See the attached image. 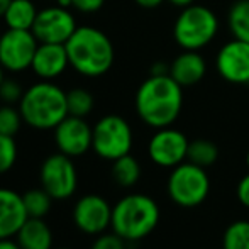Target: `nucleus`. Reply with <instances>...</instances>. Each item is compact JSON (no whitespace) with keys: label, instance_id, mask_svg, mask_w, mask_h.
<instances>
[{"label":"nucleus","instance_id":"f257e3e1","mask_svg":"<svg viewBox=\"0 0 249 249\" xmlns=\"http://www.w3.org/2000/svg\"><path fill=\"white\" fill-rule=\"evenodd\" d=\"M136 112L153 129L170 127L183 108V87L170 75H149L136 92Z\"/></svg>","mask_w":249,"mask_h":249},{"label":"nucleus","instance_id":"f03ea898","mask_svg":"<svg viewBox=\"0 0 249 249\" xmlns=\"http://www.w3.org/2000/svg\"><path fill=\"white\" fill-rule=\"evenodd\" d=\"M70 66L83 76L97 78L114 65V46L105 33L92 26L76 27L73 36L66 41Z\"/></svg>","mask_w":249,"mask_h":249},{"label":"nucleus","instance_id":"7ed1b4c3","mask_svg":"<svg viewBox=\"0 0 249 249\" xmlns=\"http://www.w3.org/2000/svg\"><path fill=\"white\" fill-rule=\"evenodd\" d=\"M160 207L146 194H127L112 207L110 229L127 243L148 237L160 224Z\"/></svg>","mask_w":249,"mask_h":249},{"label":"nucleus","instance_id":"20e7f679","mask_svg":"<svg viewBox=\"0 0 249 249\" xmlns=\"http://www.w3.org/2000/svg\"><path fill=\"white\" fill-rule=\"evenodd\" d=\"M19 110L24 122L37 131L54 129L70 115L66 93L48 80L34 83L24 92L19 102Z\"/></svg>","mask_w":249,"mask_h":249},{"label":"nucleus","instance_id":"39448f33","mask_svg":"<svg viewBox=\"0 0 249 249\" xmlns=\"http://www.w3.org/2000/svg\"><path fill=\"white\" fill-rule=\"evenodd\" d=\"M219 33V19L212 9L200 3L183 7L173 26L175 43L185 51H200Z\"/></svg>","mask_w":249,"mask_h":249},{"label":"nucleus","instance_id":"423d86ee","mask_svg":"<svg viewBox=\"0 0 249 249\" xmlns=\"http://www.w3.org/2000/svg\"><path fill=\"white\" fill-rule=\"evenodd\" d=\"M166 192L171 202L183 209L198 207L209 198L210 177L207 168L183 161L170 171L166 181Z\"/></svg>","mask_w":249,"mask_h":249},{"label":"nucleus","instance_id":"0eeeda50","mask_svg":"<svg viewBox=\"0 0 249 249\" xmlns=\"http://www.w3.org/2000/svg\"><path fill=\"white\" fill-rule=\"evenodd\" d=\"M92 149L105 161H115L131 153L134 134L129 122L121 115H105L92 127Z\"/></svg>","mask_w":249,"mask_h":249},{"label":"nucleus","instance_id":"6e6552de","mask_svg":"<svg viewBox=\"0 0 249 249\" xmlns=\"http://www.w3.org/2000/svg\"><path fill=\"white\" fill-rule=\"evenodd\" d=\"M41 187L51 195L53 200L63 202L75 195L78 188V171L70 156L63 153L50 154L39 170Z\"/></svg>","mask_w":249,"mask_h":249},{"label":"nucleus","instance_id":"1a4fd4ad","mask_svg":"<svg viewBox=\"0 0 249 249\" xmlns=\"http://www.w3.org/2000/svg\"><path fill=\"white\" fill-rule=\"evenodd\" d=\"M39 41L27 29H7L0 36V65L3 70L19 73L31 68Z\"/></svg>","mask_w":249,"mask_h":249},{"label":"nucleus","instance_id":"9d476101","mask_svg":"<svg viewBox=\"0 0 249 249\" xmlns=\"http://www.w3.org/2000/svg\"><path fill=\"white\" fill-rule=\"evenodd\" d=\"M71 220L80 232L87 236H99L110 229L112 205L99 194H87L73 205Z\"/></svg>","mask_w":249,"mask_h":249},{"label":"nucleus","instance_id":"9b49d317","mask_svg":"<svg viewBox=\"0 0 249 249\" xmlns=\"http://www.w3.org/2000/svg\"><path fill=\"white\" fill-rule=\"evenodd\" d=\"M190 141L181 131L175 127L156 129L148 142V156L156 166L173 170L175 166L187 161Z\"/></svg>","mask_w":249,"mask_h":249},{"label":"nucleus","instance_id":"f8f14e48","mask_svg":"<svg viewBox=\"0 0 249 249\" xmlns=\"http://www.w3.org/2000/svg\"><path fill=\"white\" fill-rule=\"evenodd\" d=\"M76 27V20L70 10L63 5H54L37 12L36 22L31 31L39 43L66 44Z\"/></svg>","mask_w":249,"mask_h":249},{"label":"nucleus","instance_id":"ddd939ff","mask_svg":"<svg viewBox=\"0 0 249 249\" xmlns=\"http://www.w3.org/2000/svg\"><path fill=\"white\" fill-rule=\"evenodd\" d=\"M215 70L226 82L249 85V43L236 37L227 41L217 51Z\"/></svg>","mask_w":249,"mask_h":249},{"label":"nucleus","instance_id":"4468645a","mask_svg":"<svg viewBox=\"0 0 249 249\" xmlns=\"http://www.w3.org/2000/svg\"><path fill=\"white\" fill-rule=\"evenodd\" d=\"M92 127L85 117L68 115L54 127V142L59 153L70 158L83 156L92 149Z\"/></svg>","mask_w":249,"mask_h":249},{"label":"nucleus","instance_id":"2eb2a0df","mask_svg":"<svg viewBox=\"0 0 249 249\" xmlns=\"http://www.w3.org/2000/svg\"><path fill=\"white\" fill-rule=\"evenodd\" d=\"M29 219L22 195L0 187V239H12Z\"/></svg>","mask_w":249,"mask_h":249},{"label":"nucleus","instance_id":"dca6fc26","mask_svg":"<svg viewBox=\"0 0 249 249\" xmlns=\"http://www.w3.org/2000/svg\"><path fill=\"white\" fill-rule=\"evenodd\" d=\"M70 66L68 53L65 44H53V43H39L34 54L31 70L43 80H54L65 73Z\"/></svg>","mask_w":249,"mask_h":249},{"label":"nucleus","instance_id":"f3484780","mask_svg":"<svg viewBox=\"0 0 249 249\" xmlns=\"http://www.w3.org/2000/svg\"><path fill=\"white\" fill-rule=\"evenodd\" d=\"M207 73L205 58L198 51H185L170 65V76L181 87H194L203 80Z\"/></svg>","mask_w":249,"mask_h":249},{"label":"nucleus","instance_id":"a211bd4d","mask_svg":"<svg viewBox=\"0 0 249 249\" xmlns=\"http://www.w3.org/2000/svg\"><path fill=\"white\" fill-rule=\"evenodd\" d=\"M14 239L20 249H53L54 248V234L50 224L44 219L29 217Z\"/></svg>","mask_w":249,"mask_h":249},{"label":"nucleus","instance_id":"6ab92c4d","mask_svg":"<svg viewBox=\"0 0 249 249\" xmlns=\"http://www.w3.org/2000/svg\"><path fill=\"white\" fill-rule=\"evenodd\" d=\"M39 10L31 0H12L7 9L3 20L9 29H27L31 31L36 22Z\"/></svg>","mask_w":249,"mask_h":249},{"label":"nucleus","instance_id":"aec40b11","mask_svg":"<svg viewBox=\"0 0 249 249\" xmlns=\"http://www.w3.org/2000/svg\"><path fill=\"white\" fill-rule=\"evenodd\" d=\"M112 178L121 188H132L141 180V164L131 153L112 161Z\"/></svg>","mask_w":249,"mask_h":249},{"label":"nucleus","instance_id":"412c9836","mask_svg":"<svg viewBox=\"0 0 249 249\" xmlns=\"http://www.w3.org/2000/svg\"><path fill=\"white\" fill-rule=\"evenodd\" d=\"M227 24L236 39L249 43V0H237L231 7Z\"/></svg>","mask_w":249,"mask_h":249},{"label":"nucleus","instance_id":"4be33fe9","mask_svg":"<svg viewBox=\"0 0 249 249\" xmlns=\"http://www.w3.org/2000/svg\"><path fill=\"white\" fill-rule=\"evenodd\" d=\"M217 160H219V148H217L215 142L209 141V139H195V141H190L187 161L198 164L202 168H209Z\"/></svg>","mask_w":249,"mask_h":249},{"label":"nucleus","instance_id":"5701e85b","mask_svg":"<svg viewBox=\"0 0 249 249\" xmlns=\"http://www.w3.org/2000/svg\"><path fill=\"white\" fill-rule=\"evenodd\" d=\"M22 200H24V205H26L27 215L37 217V219H44L51 212L53 202H54L51 195L43 187L31 188V190L24 192Z\"/></svg>","mask_w":249,"mask_h":249},{"label":"nucleus","instance_id":"b1692460","mask_svg":"<svg viewBox=\"0 0 249 249\" xmlns=\"http://www.w3.org/2000/svg\"><path fill=\"white\" fill-rule=\"evenodd\" d=\"M222 249H249V220H234L226 227Z\"/></svg>","mask_w":249,"mask_h":249},{"label":"nucleus","instance_id":"393cba45","mask_svg":"<svg viewBox=\"0 0 249 249\" xmlns=\"http://www.w3.org/2000/svg\"><path fill=\"white\" fill-rule=\"evenodd\" d=\"M68 114L75 117H87L93 110V95L85 89H73L66 93Z\"/></svg>","mask_w":249,"mask_h":249},{"label":"nucleus","instance_id":"a878e982","mask_svg":"<svg viewBox=\"0 0 249 249\" xmlns=\"http://www.w3.org/2000/svg\"><path fill=\"white\" fill-rule=\"evenodd\" d=\"M22 115L19 108H14L10 104L0 107V134L16 136L22 124Z\"/></svg>","mask_w":249,"mask_h":249},{"label":"nucleus","instance_id":"bb28decb","mask_svg":"<svg viewBox=\"0 0 249 249\" xmlns=\"http://www.w3.org/2000/svg\"><path fill=\"white\" fill-rule=\"evenodd\" d=\"M17 161V144L14 136L0 134V175L9 173Z\"/></svg>","mask_w":249,"mask_h":249},{"label":"nucleus","instance_id":"cd10ccee","mask_svg":"<svg viewBox=\"0 0 249 249\" xmlns=\"http://www.w3.org/2000/svg\"><path fill=\"white\" fill-rule=\"evenodd\" d=\"M90 249H127V241L110 231V232H102L95 236V241L92 243Z\"/></svg>","mask_w":249,"mask_h":249},{"label":"nucleus","instance_id":"c85d7f7f","mask_svg":"<svg viewBox=\"0 0 249 249\" xmlns=\"http://www.w3.org/2000/svg\"><path fill=\"white\" fill-rule=\"evenodd\" d=\"M24 92L22 87L16 82V80H3L2 85H0V99H2L5 104H17L22 99Z\"/></svg>","mask_w":249,"mask_h":249},{"label":"nucleus","instance_id":"c756f323","mask_svg":"<svg viewBox=\"0 0 249 249\" xmlns=\"http://www.w3.org/2000/svg\"><path fill=\"white\" fill-rule=\"evenodd\" d=\"M105 0H71V7H75L76 10L85 14L97 12L104 7Z\"/></svg>","mask_w":249,"mask_h":249},{"label":"nucleus","instance_id":"7c9ffc66","mask_svg":"<svg viewBox=\"0 0 249 249\" xmlns=\"http://www.w3.org/2000/svg\"><path fill=\"white\" fill-rule=\"evenodd\" d=\"M236 195L241 205L249 209V173H246L239 180V183H237V187H236Z\"/></svg>","mask_w":249,"mask_h":249},{"label":"nucleus","instance_id":"2f4dec72","mask_svg":"<svg viewBox=\"0 0 249 249\" xmlns=\"http://www.w3.org/2000/svg\"><path fill=\"white\" fill-rule=\"evenodd\" d=\"M149 75H170V66L166 65V63H154L153 66H151V71Z\"/></svg>","mask_w":249,"mask_h":249},{"label":"nucleus","instance_id":"473e14b6","mask_svg":"<svg viewBox=\"0 0 249 249\" xmlns=\"http://www.w3.org/2000/svg\"><path fill=\"white\" fill-rule=\"evenodd\" d=\"M134 2L139 7H142V9H156V7H160L166 0H134Z\"/></svg>","mask_w":249,"mask_h":249},{"label":"nucleus","instance_id":"72a5a7b5","mask_svg":"<svg viewBox=\"0 0 249 249\" xmlns=\"http://www.w3.org/2000/svg\"><path fill=\"white\" fill-rule=\"evenodd\" d=\"M0 249H20L16 239H0Z\"/></svg>","mask_w":249,"mask_h":249},{"label":"nucleus","instance_id":"f704fd0d","mask_svg":"<svg viewBox=\"0 0 249 249\" xmlns=\"http://www.w3.org/2000/svg\"><path fill=\"white\" fill-rule=\"evenodd\" d=\"M168 2H170L171 5L183 9V7H188V5H192V3H195V0H168Z\"/></svg>","mask_w":249,"mask_h":249},{"label":"nucleus","instance_id":"c9c22d12","mask_svg":"<svg viewBox=\"0 0 249 249\" xmlns=\"http://www.w3.org/2000/svg\"><path fill=\"white\" fill-rule=\"evenodd\" d=\"M10 2H12V0H0V17L5 16V12H7V9H9Z\"/></svg>","mask_w":249,"mask_h":249},{"label":"nucleus","instance_id":"e433bc0d","mask_svg":"<svg viewBox=\"0 0 249 249\" xmlns=\"http://www.w3.org/2000/svg\"><path fill=\"white\" fill-rule=\"evenodd\" d=\"M3 80H5V76H3V66L0 65V85H2Z\"/></svg>","mask_w":249,"mask_h":249},{"label":"nucleus","instance_id":"4c0bfd02","mask_svg":"<svg viewBox=\"0 0 249 249\" xmlns=\"http://www.w3.org/2000/svg\"><path fill=\"white\" fill-rule=\"evenodd\" d=\"M246 166H248V170H249V151H248V154H246Z\"/></svg>","mask_w":249,"mask_h":249},{"label":"nucleus","instance_id":"58836bf2","mask_svg":"<svg viewBox=\"0 0 249 249\" xmlns=\"http://www.w3.org/2000/svg\"><path fill=\"white\" fill-rule=\"evenodd\" d=\"M53 249H73V248H53Z\"/></svg>","mask_w":249,"mask_h":249},{"label":"nucleus","instance_id":"ea45409f","mask_svg":"<svg viewBox=\"0 0 249 249\" xmlns=\"http://www.w3.org/2000/svg\"><path fill=\"white\" fill-rule=\"evenodd\" d=\"M0 36H2V34H0Z\"/></svg>","mask_w":249,"mask_h":249}]
</instances>
